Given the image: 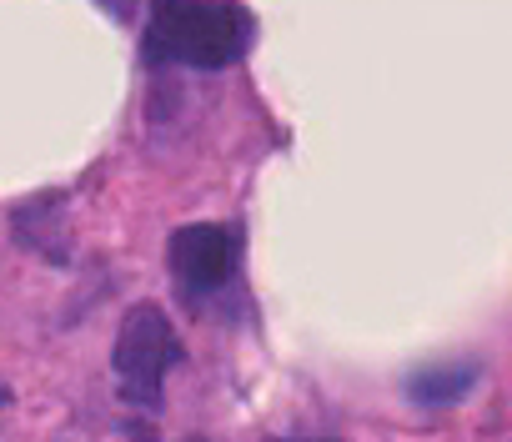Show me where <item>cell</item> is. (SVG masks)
Masks as SVG:
<instances>
[{
  "label": "cell",
  "instance_id": "cell-4",
  "mask_svg": "<svg viewBox=\"0 0 512 442\" xmlns=\"http://www.w3.org/2000/svg\"><path fill=\"white\" fill-rule=\"evenodd\" d=\"M477 377H482V362L477 357H457V362H427V367H417L402 387H407V397L417 407H452V402H462L477 387Z\"/></svg>",
  "mask_w": 512,
  "mask_h": 442
},
{
  "label": "cell",
  "instance_id": "cell-1",
  "mask_svg": "<svg viewBox=\"0 0 512 442\" xmlns=\"http://www.w3.org/2000/svg\"><path fill=\"white\" fill-rule=\"evenodd\" d=\"M251 51V16L231 0H156L146 61H181L201 71L236 66Z\"/></svg>",
  "mask_w": 512,
  "mask_h": 442
},
{
  "label": "cell",
  "instance_id": "cell-3",
  "mask_svg": "<svg viewBox=\"0 0 512 442\" xmlns=\"http://www.w3.org/2000/svg\"><path fill=\"white\" fill-rule=\"evenodd\" d=\"M236 272V237L226 227H181L171 237V277L186 297H211Z\"/></svg>",
  "mask_w": 512,
  "mask_h": 442
},
{
  "label": "cell",
  "instance_id": "cell-5",
  "mask_svg": "<svg viewBox=\"0 0 512 442\" xmlns=\"http://www.w3.org/2000/svg\"><path fill=\"white\" fill-rule=\"evenodd\" d=\"M101 11H106L111 21H131V16H136V0H101Z\"/></svg>",
  "mask_w": 512,
  "mask_h": 442
},
{
  "label": "cell",
  "instance_id": "cell-6",
  "mask_svg": "<svg viewBox=\"0 0 512 442\" xmlns=\"http://www.w3.org/2000/svg\"><path fill=\"white\" fill-rule=\"evenodd\" d=\"M191 442H201V437H191Z\"/></svg>",
  "mask_w": 512,
  "mask_h": 442
},
{
  "label": "cell",
  "instance_id": "cell-2",
  "mask_svg": "<svg viewBox=\"0 0 512 442\" xmlns=\"http://www.w3.org/2000/svg\"><path fill=\"white\" fill-rule=\"evenodd\" d=\"M181 362V342H176V327L171 317L156 307V302H136L116 332V352H111V367H116V387L126 402L156 412L161 407V387H166V372Z\"/></svg>",
  "mask_w": 512,
  "mask_h": 442
}]
</instances>
